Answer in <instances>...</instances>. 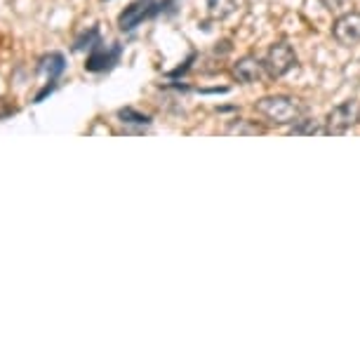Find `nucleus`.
Returning <instances> with one entry per match:
<instances>
[{"instance_id": "9d476101", "label": "nucleus", "mask_w": 360, "mask_h": 360, "mask_svg": "<svg viewBox=\"0 0 360 360\" xmlns=\"http://www.w3.org/2000/svg\"><path fill=\"white\" fill-rule=\"evenodd\" d=\"M118 118H120V123H125V125H141V127H148L153 123V118L151 115H146V113H139V111H134V108H120L118 111Z\"/></svg>"}, {"instance_id": "9b49d317", "label": "nucleus", "mask_w": 360, "mask_h": 360, "mask_svg": "<svg viewBox=\"0 0 360 360\" xmlns=\"http://www.w3.org/2000/svg\"><path fill=\"white\" fill-rule=\"evenodd\" d=\"M236 5H238V0H207V10L214 19L229 17L231 12L236 10Z\"/></svg>"}, {"instance_id": "f03ea898", "label": "nucleus", "mask_w": 360, "mask_h": 360, "mask_svg": "<svg viewBox=\"0 0 360 360\" xmlns=\"http://www.w3.org/2000/svg\"><path fill=\"white\" fill-rule=\"evenodd\" d=\"M360 123V101L346 99L337 104L323 120V134H346L353 125Z\"/></svg>"}, {"instance_id": "39448f33", "label": "nucleus", "mask_w": 360, "mask_h": 360, "mask_svg": "<svg viewBox=\"0 0 360 360\" xmlns=\"http://www.w3.org/2000/svg\"><path fill=\"white\" fill-rule=\"evenodd\" d=\"M120 54H123V45L120 43H113L111 47H106L104 43L92 47L90 57L85 59V71H90V73L111 71L113 66L120 62Z\"/></svg>"}, {"instance_id": "20e7f679", "label": "nucleus", "mask_w": 360, "mask_h": 360, "mask_svg": "<svg viewBox=\"0 0 360 360\" xmlns=\"http://www.w3.org/2000/svg\"><path fill=\"white\" fill-rule=\"evenodd\" d=\"M155 15H160V3L158 0H134L130 8H125L118 15V29L130 33L134 31L141 22L151 19Z\"/></svg>"}, {"instance_id": "ddd939ff", "label": "nucleus", "mask_w": 360, "mask_h": 360, "mask_svg": "<svg viewBox=\"0 0 360 360\" xmlns=\"http://www.w3.org/2000/svg\"><path fill=\"white\" fill-rule=\"evenodd\" d=\"M226 132L229 134H262L264 130L259 125L250 123V120H245V118H238V120H233V123L229 125Z\"/></svg>"}, {"instance_id": "6e6552de", "label": "nucleus", "mask_w": 360, "mask_h": 360, "mask_svg": "<svg viewBox=\"0 0 360 360\" xmlns=\"http://www.w3.org/2000/svg\"><path fill=\"white\" fill-rule=\"evenodd\" d=\"M38 69H40V73H45V76H47V83L57 85V83H59V78H62V73L66 71V59H64V54H59V52L45 54V57L40 59Z\"/></svg>"}, {"instance_id": "f257e3e1", "label": "nucleus", "mask_w": 360, "mask_h": 360, "mask_svg": "<svg viewBox=\"0 0 360 360\" xmlns=\"http://www.w3.org/2000/svg\"><path fill=\"white\" fill-rule=\"evenodd\" d=\"M255 111L274 125H295L299 118H304L307 106L288 94H269L257 101Z\"/></svg>"}, {"instance_id": "423d86ee", "label": "nucleus", "mask_w": 360, "mask_h": 360, "mask_svg": "<svg viewBox=\"0 0 360 360\" xmlns=\"http://www.w3.org/2000/svg\"><path fill=\"white\" fill-rule=\"evenodd\" d=\"M332 38L342 47H353L360 43V12H346L332 24Z\"/></svg>"}, {"instance_id": "1a4fd4ad", "label": "nucleus", "mask_w": 360, "mask_h": 360, "mask_svg": "<svg viewBox=\"0 0 360 360\" xmlns=\"http://www.w3.org/2000/svg\"><path fill=\"white\" fill-rule=\"evenodd\" d=\"M101 45V33L97 26H92V29L83 31L80 36L76 38V43H73V52H83V50H92V47Z\"/></svg>"}, {"instance_id": "f8f14e48", "label": "nucleus", "mask_w": 360, "mask_h": 360, "mask_svg": "<svg viewBox=\"0 0 360 360\" xmlns=\"http://www.w3.org/2000/svg\"><path fill=\"white\" fill-rule=\"evenodd\" d=\"M290 134H323V125H321V120L299 118L297 123L292 125Z\"/></svg>"}, {"instance_id": "7ed1b4c3", "label": "nucleus", "mask_w": 360, "mask_h": 360, "mask_svg": "<svg viewBox=\"0 0 360 360\" xmlns=\"http://www.w3.org/2000/svg\"><path fill=\"white\" fill-rule=\"evenodd\" d=\"M297 66V52L292 50L290 43L285 40H278L266 50V57H264V69H266L269 78H283Z\"/></svg>"}, {"instance_id": "4468645a", "label": "nucleus", "mask_w": 360, "mask_h": 360, "mask_svg": "<svg viewBox=\"0 0 360 360\" xmlns=\"http://www.w3.org/2000/svg\"><path fill=\"white\" fill-rule=\"evenodd\" d=\"M15 113V108L12 106H5V101L0 99V118H8V115H12Z\"/></svg>"}, {"instance_id": "0eeeda50", "label": "nucleus", "mask_w": 360, "mask_h": 360, "mask_svg": "<svg viewBox=\"0 0 360 360\" xmlns=\"http://www.w3.org/2000/svg\"><path fill=\"white\" fill-rule=\"evenodd\" d=\"M231 71H233V78L243 85L259 83V80L264 78V73H266V69H264V59H257L255 54H245V57H240Z\"/></svg>"}]
</instances>
